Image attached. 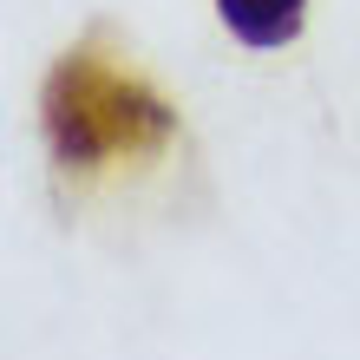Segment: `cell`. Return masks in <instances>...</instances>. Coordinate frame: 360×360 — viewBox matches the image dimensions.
I'll list each match as a JSON object with an SVG mask.
<instances>
[{
    "label": "cell",
    "instance_id": "obj_1",
    "mask_svg": "<svg viewBox=\"0 0 360 360\" xmlns=\"http://www.w3.org/2000/svg\"><path fill=\"white\" fill-rule=\"evenodd\" d=\"M39 118H46V144H53L59 171H98L112 158H151L177 131L171 105L131 66H118V53H105V33L79 39L53 66Z\"/></svg>",
    "mask_w": 360,
    "mask_h": 360
},
{
    "label": "cell",
    "instance_id": "obj_2",
    "mask_svg": "<svg viewBox=\"0 0 360 360\" xmlns=\"http://www.w3.org/2000/svg\"><path fill=\"white\" fill-rule=\"evenodd\" d=\"M217 13H223V27L236 33L243 46L275 53V46H288V39L302 33L308 0H217Z\"/></svg>",
    "mask_w": 360,
    "mask_h": 360
}]
</instances>
